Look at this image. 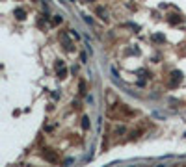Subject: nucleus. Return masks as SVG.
I'll list each match as a JSON object with an SVG mask.
<instances>
[{"label": "nucleus", "mask_w": 186, "mask_h": 167, "mask_svg": "<svg viewBox=\"0 0 186 167\" xmlns=\"http://www.w3.org/2000/svg\"><path fill=\"white\" fill-rule=\"evenodd\" d=\"M71 163H73V158H67V160H65V163H63V167H69Z\"/></svg>", "instance_id": "20e7f679"}, {"label": "nucleus", "mask_w": 186, "mask_h": 167, "mask_svg": "<svg viewBox=\"0 0 186 167\" xmlns=\"http://www.w3.org/2000/svg\"><path fill=\"white\" fill-rule=\"evenodd\" d=\"M80 93H86V84L80 82Z\"/></svg>", "instance_id": "39448f33"}, {"label": "nucleus", "mask_w": 186, "mask_h": 167, "mask_svg": "<svg viewBox=\"0 0 186 167\" xmlns=\"http://www.w3.org/2000/svg\"><path fill=\"white\" fill-rule=\"evenodd\" d=\"M43 158H45V160H49V162H52V163L58 160V158H56V154H54L52 150H45V152H43Z\"/></svg>", "instance_id": "f257e3e1"}, {"label": "nucleus", "mask_w": 186, "mask_h": 167, "mask_svg": "<svg viewBox=\"0 0 186 167\" xmlns=\"http://www.w3.org/2000/svg\"><path fill=\"white\" fill-rule=\"evenodd\" d=\"M15 15H17V19H24V9H21V7H17V9H15Z\"/></svg>", "instance_id": "f03ea898"}, {"label": "nucleus", "mask_w": 186, "mask_h": 167, "mask_svg": "<svg viewBox=\"0 0 186 167\" xmlns=\"http://www.w3.org/2000/svg\"><path fill=\"white\" fill-rule=\"evenodd\" d=\"M158 167H166V165H158Z\"/></svg>", "instance_id": "423d86ee"}, {"label": "nucleus", "mask_w": 186, "mask_h": 167, "mask_svg": "<svg viewBox=\"0 0 186 167\" xmlns=\"http://www.w3.org/2000/svg\"><path fill=\"white\" fill-rule=\"evenodd\" d=\"M82 128H84V130H88V128H89V119H88V117H84V119H82Z\"/></svg>", "instance_id": "7ed1b4c3"}]
</instances>
